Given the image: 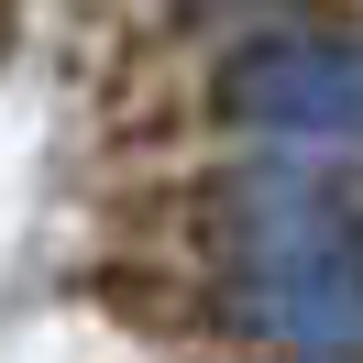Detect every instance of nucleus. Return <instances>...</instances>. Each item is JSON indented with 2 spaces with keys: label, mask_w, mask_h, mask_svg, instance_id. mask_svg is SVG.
<instances>
[{
  "label": "nucleus",
  "mask_w": 363,
  "mask_h": 363,
  "mask_svg": "<svg viewBox=\"0 0 363 363\" xmlns=\"http://www.w3.org/2000/svg\"><path fill=\"white\" fill-rule=\"evenodd\" d=\"M242 275L297 363H363V209L330 177L242 187Z\"/></svg>",
  "instance_id": "nucleus-1"
},
{
  "label": "nucleus",
  "mask_w": 363,
  "mask_h": 363,
  "mask_svg": "<svg viewBox=\"0 0 363 363\" xmlns=\"http://www.w3.org/2000/svg\"><path fill=\"white\" fill-rule=\"evenodd\" d=\"M220 99L242 121H264V133H286V143H341V133H363V45H330V33L242 45Z\"/></svg>",
  "instance_id": "nucleus-2"
}]
</instances>
